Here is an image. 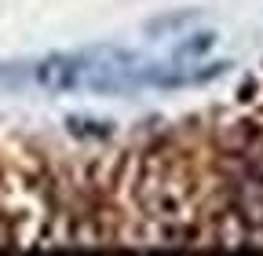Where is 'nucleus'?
Returning <instances> with one entry per match:
<instances>
[{"mask_svg":"<svg viewBox=\"0 0 263 256\" xmlns=\"http://www.w3.org/2000/svg\"><path fill=\"white\" fill-rule=\"evenodd\" d=\"M37 77L51 88H70L77 81V66L73 62H44V66L37 70Z\"/></svg>","mask_w":263,"mask_h":256,"instance_id":"f03ea898","label":"nucleus"},{"mask_svg":"<svg viewBox=\"0 0 263 256\" xmlns=\"http://www.w3.org/2000/svg\"><path fill=\"white\" fill-rule=\"evenodd\" d=\"M212 242L223 245V249H249V245H252L249 223H245V216H241L234 205H227V209L216 216V223H212Z\"/></svg>","mask_w":263,"mask_h":256,"instance_id":"f257e3e1","label":"nucleus"}]
</instances>
